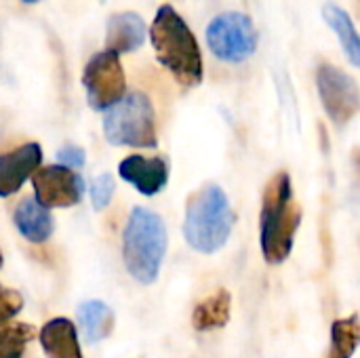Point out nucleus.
<instances>
[{"instance_id":"1","label":"nucleus","mask_w":360,"mask_h":358,"mask_svg":"<svg viewBox=\"0 0 360 358\" xmlns=\"http://www.w3.org/2000/svg\"><path fill=\"white\" fill-rule=\"evenodd\" d=\"M302 224V207L293 198V184L287 171H278L264 188L259 213V247L272 266L283 264L295 245Z\"/></svg>"},{"instance_id":"2","label":"nucleus","mask_w":360,"mask_h":358,"mask_svg":"<svg viewBox=\"0 0 360 358\" xmlns=\"http://www.w3.org/2000/svg\"><path fill=\"white\" fill-rule=\"evenodd\" d=\"M156 59L184 87H198L202 82V55L198 40L184 17L171 6L162 4L150 27Z\"/></svg>"},{"instance_id":"3","label":"nucleus","mask_w":360,"mask_h":358,"mask_svg":"<svg viewBox=\"0 0 360 358\" xmlns=\"http://www.w3.org/2000/svg\"><path fill=\"white\" fill-rule=\"evenodd\" d=\"M167 247L169 238L162 217L146 207H135L122 234V260L129 274L141 285H152L160 274Z\"/></svg>"},{"instance_id":"4","label":"nucleus","mask_w":360,"mask_h":358,"mask_svg":"<svg viewBox=\"0 0 360 358\" xmlns=\"http://www.w3.org/2000/svg\"><path fill=\"white\" fill-rule=\"evenodd\" d=\"M234 219L236 217L226 192L219 186L209 184L188 200L184 236L194 251L213 255L228 243Z\"/></svg>"},{"instance_id":"5","label":"nucleus","mask_w":360,"mask_h":358,"mask_svg":"<svg viewBox=\"0 0 360 358\" xmlns=\"http://www.w3.org/2000/svg\"><path fill=\"white\" fill-rule=\"evenodd\" d=\"M103 133L114 146L156 148L154 108L148 95L135 91L114 103L103 116Z\"/></svg>"},{"instance_id":"6","label":"nucleus","mask_w":360,"mask_h":358,"mask_svg":"<svg viewBox=\"0 0 360 358\" xmlns=\"http://www.w3.org/2000/svg\"><path fill=\"white\" fill-rule=\"evenodd\" d=\"M257 38L253 21L245 13H224L207 25V44L211 53L228 63L249 59L257 49Z\"/></svg>"},{"instance_id":"7","label":"nucleus","mask_w":360,"mask_h":358,"mask_svg":"<svg viewBox=\"0 0 360 358\" xmlns=\"http://www.w3.org/2000/svg\"><path fill=\"white\" fill-rule=\"evenodd\" d=\"M82 84L86 89V99L95 110H110L124 97L127 80L120 59L112 51H101L91 57L84 68Z\"/></svg>"},{"instance_id":"8","label":"nucleus","mask_w":360,"mask_h":358,"mask_svg":"<svg viewBox=\"0 0 360 358\" xmlns=\"http://www.w3.org/2000/svg\"><path fill=\"white\" fill-rule=\"evenodd\" d=\"M316 87L327 116L335 124L350 122L360 112V89L356 80L338 65L323 63L316 70Z\"/></svg>"},{"instance_id":"9","label":"nucleus","mask_w":360,"mask_h":358,"mask_svg":"<svg viewBox=\"0 0 360 358\" xmlns=\"http://www.w3.org/2000/svg\"><path fill=\"white\" fill-rule=\"evenodd\" d=\"M32 186H34V198L46 209L74 207L84 196L82 177L61 165L38 169L32 175Z\"/></svg>"},{"instance_id":"10","label":"nucleus","mask_w":360,"mask_h":358,"mask_svg":"<svg viewBox=\"0 0 360 358\" xmlns=\"http://www.w3.org/2000/svg\"><path fill=\"white\" fill-rule=\"evenodd\" d=\"M42 162V148L34 141L0 154V196H11L21 190Z\"/></svg>"},{"instance_id":"11","label":"nucleus","mask_w":360,"mask_h":358,"mask_svg":"<svg viewBox=\"0 0 360 358\" xmlns=\"http://www.w3.org/2000/svg\"><path fill=\"white\" fill-rule=\"evenodd\" d=\"M118 175L131 186H135V190L141 192L143 196H154L169 181V165L160 156L146 158V156L133 154L120 162Z\"/></svg>"},{"instance_id":"12","label":"nucleus","mask_w":360,"mask_h":358,"mask_svg":"<svg viewBox=\"0 0 360 358\" xmlns=\"http://www.w3.org/2000/svg\"><path fill=\"white\" fill-rule=\"evenodd\" d=\"M146 40V23L135 13H116L108 21V34H105V51H112L116 55L131 53L139 49Z\"/></svg>"},{"instance_id":"13","label":"nucleus","mask_w":360,"mask_h":358,"mask_svg":"<svg viewBox=\"0 0 360 358\" xmlns=\"http://www.w3.org/2000/svg\"><path fill=\"white\" fill-rule=\"evenodd\" d=\"M38 340L49 358H82L76 327L68 319H51L40 329Z\"/></svg>"},{"instance_id":"14","label":"nucleus","mask_w":360,"mask_h":358,"mask_svg":"<svg viewBox=\"0 0 360 358\" xmlns=\"http://www.w3.org/2000/svg\"><path fill=\"white\" fill-rule=\"evenodd\" d=\"M15 228L30 243H44L53 234V217L36 198H23L15 209Z\"/></svg>"},{"instance_id":"15","label":"nucleus","mask_w":360,"mask_h":358,"mask_svg":"<svg viewBox=\"0 0 360 358\" xmlns=\"http://www.w3.org/2000/svg\"><path fill=\"white\" fill-rule=\"evenodd\" d=\"M232 298L226 289H215L211 295L200 300L192 312V325L196 331H211L226 327L230 321Z\"/></svg>"},{"instance_id":"16","label":"nucleus","mask_w":360,"mask_h":358,"mask_svg":"<svg viewBox=\"0 0 360 358\" xmlns=\"http://www.w3.org/2000/svg\"><path fill=\"white\" fill-rule=\"evenodd\" d=\"M323 17L329 23V27L338 34L340 44H342L346 57L350 59V63L360 68V36L350 15L335 2H327L323 6Z\"/></svg>"},{"instance_id":"17","label":"nucleus","mask_w":360,"mask_h":358,"mask_svg":"<svg viewBox=\"0 0 360 358\" xmlns=\"http://www.w3.org/2000/svg\"><path fill=\"white\" fill-rule=\"evenodd\" d=\"M78 319L82 325V331L86 335V340L91 344H97L101 340H105L114 327V312L108 304L99 302V300H89L84 304H80L78 308Z\"/></svg>"},{"instance_id":"18","label":"nucleus","mask_w":360,"mask_h":358,"mask_svg":"<svg viewBox=\"0 0 360 358\" xmlns=\"http://www.w3.org/2000/svg\"><path fill=\"white\" fill-rule=\"evenodd\" d=\"M360 346V317L350 314L331 325V348L327 358H352Z\"/></svg>"},{"instance_id":"19","label":"nucleus","mask_w":360,"mask_h":358,"mask_svg":"<svg viewBox=\"0 0 360 358\" xmlns=\"http://www.w3.org/2000/svg\"><path fill=\"white\" fill-rule=\"evenodd\" d=\"M34 340V329L23 323L2 325L0 327V350H17Z\"/></svg>"},{"instance_id":"20","label":"nucleus","mask_w":360,"mask_h":358,"mask_svg":"<svg viewBox=\"0 0 360 358\" xmlns=\"http://www.w3.org/2000/svg\"><path fill=\"white\" fill-rule=\"evenodd\" d=\"M91 200H93V207L99 211V209H105L114 196V190H116V184H114V177L110 173H101L97 175L93 181H91Z\"/></svg>"},{"instance_id":"21","label":"nucleus","mask_w":360,"mask_h":358,"mask_svg":"<svg viewBox=\"0 0 360 358\" xmlns=\"http://www.w3.org/2000/svg\"><path fill=\"white\" fill-rule=\"evenodd\" d=\"M23 308V298L17 291H8L0 287V325L11 321Z\"/></svg>"},{"instance_id":"22","label":"nucleus","mask_w":360,"mask_h":358,"mask_svg":"<svg viewBox=\"0 0 360 358\" xmlns=\"http://www.w3.org/2000/svg\"><path fill=\"white\" fill-rule=\"evenodd\" d=\"M57 158H59L61 167H68V169H80V167H84V160H86L84 150L78 148V146H74V143L63 146L57 152Z\"/></svg>"},{"instance_id":"23","label":"nucleus","mask_w":360,"mask_h":358,"mask_svg":"<svg viewBox=\"0 0 360 358\" xmlns=\"http://www.w3.org/2000/svg\"><path fill=\"white\" fill-rule=\"evenodd\" d=\"M23 354V348H17V350H0V358H21Z\"/></svg>"},{"instance_id":"24","label":"nucleus","mask_w":360,"mask_h":358,"mask_svg":"<svg viewBox=\"0 0 360 358\" xmlns=\"http://www.w3.org/2000/svg\"><path fill=\"white\" fill-rule=\"evenodd\" d=\"M23 2H38V0H23Z\"/></svg>"},{"instance_id":"25","label":"nucleus","mask_w":360,"mask_h":358,"mask_svg":"<svg viewBox=\"0 0 360 358\" xmlns=\"http://www.w3.org/2000/svg\"><path fill=\"white\" fill-rule=\"evenodd\" d=\"M0 266H2V251H0Z\"/></svg>"}]
</instances>
